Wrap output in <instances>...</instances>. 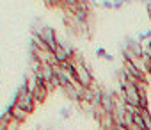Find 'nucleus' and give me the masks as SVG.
I'll return each instance as SVG.
<instances>
[{
    "mask_svg": "<svg viewBox=\"0 0 151 130\" xmlns=\"http://www.w3.org/2000/svg\"><path fill=\"white\" fill-rule=\"evenodd\" d=\"M135 39H137V41H140V43H142V41H146V39H147V38H146V34H144V32H140V34H139V36H137V38H135Z\"/></svg>",
    "mask_w": 151,
    "mask_h": 130,
    "instance_id": "obj_13",
    "label": "nucleus"
},
{
    "mask_svg": "<svg viewBox=\"0 0 151 130\" xmlns=\"http://www.w3.org/2000/svg\"><path fill=\"white\" fill-rule=\"evenodd\" d=\"M124 50H128L132 55H135V57H139V59H142V55H144V46H142V43L137 41V39H133V38H126V39H124Z\"/></svg>",
    "mask_w": 151,
    "mask_h": 130,
    "instance_id": "obj_3",
    "label": "nucleus"
},
{
    "mask_svg": "<svg viewBox=\"0 0 151 130\" xmlns=\"http://www.w3.org/2000/svg\"><path fill=\"white\" fill-rule=\"evenodd\" d=\"M32 95H34L36 103H43V102L46 100V96H48V91H46V87H45L43 84H37V87L32 91Z\"/></svg>",
    "mask_w": 151,
    "mask_h": 130,
    "instance_id": "obj_7",
    "label": "nucleus"
},
{
    "mask_svg": "<svg viewBox=\"0 0 151 130\" xmlns=\"http://www.w3.org/2000/svg\"><path fill=\"white\" fill-rule=\"evenodd\" d=\"M121 2H123V4H130V2H132V0H121Z\"/></svg>",
    "mask_w": 151,
    "mask_h": 130,
    "instance_id": "obj_17",
    "label": "nucleus"
},
{
    "mask_svg": "<svg viewBox=\"0 0 151 130\" xmlns=\"http://www.w3.org/2000/svg\"><path fill=\"white\" fill-rule=\"evenodd\" d=\"M98 125L101 126V130H116V121H114L112 114H109V112H105V114L100 118Z\"/></svg>",
    "mask_w": 151,
    "mask_h": 130,
    "instance_id": "obj_5",
    "label": "nucleus"
},
{
    "mask_svg": "<svg viewBox=\"0 0 151 130\" xmlns=\"http://www.w3.org/2000/svg\"><path fill=\"white\" fill-rule=\"evenodd\" d=\"M96 55L103 59V57L107 55V50H105V48H101V46H98V48H96Z\"/></svg>",
    "mask_w": 151,
    "mask_h": 130,
    "instance_id": "obj_12",
    "label": "nucleus"
},
{
    "mask_svg": "<svg viewBox=\"0 0 151 130\" xmlns=\"http://www.w3.org/2000/svg\"><path fill=\"white\" fill-rule=\"evenodd\" d=\"M53 55H55V59H57L59 64H62V62H66V61H71L69 53H68V52L64 50V46L59 45V43H57V46H55V50H53Z\"/></svg>",
    "mask_w": 151,
    "mask_h": 130,
    "instance_id": "obj_6",
    "label": "nucleus"
},
{
    "mask_svg": "<svg viewBox=\"0 0 151 130\" xmlns=\"http://www.w3.org/2000/svg\"><path fill=\"white\" fill-rule=\"evenodd\" d=\"M75 68H77V77H75V80L78 84H82L84 87H93L94 77H93V72H91V64L86 59H82L78 62H75Z\"/></svg>",
    "mask_w": 151,
    "mask_h": 130,
    "instance_id": "obj_1",
    "label": "nucleus"
},
{
    "mask_svg": "<svg viewBox=\"0 0 151 130\" xmlns=\"http://www.w3.org/2000/svg\"><path fill=\"white\" fill-rule=\"evenodd\" d=\"M59 114H60L62 119H69V118H71V109H69V107H62V109L59 110Z\"/></svg>",
    "mask_w": 151,
    "mask_h": 130,
    "instance_id": "obj_10",
    "label": "nucleus"
},
{
    "mask_svg": "<svg viewBox=\"0 0 151 130\" xmlns=\"http://www.w3.org/2000/svg\"><path fill=\"white\" fill-rule=\"evenodd\" d=\"M13 119H16V121H20L22 125L27 121V118H29V112L27 110H23L22 107H18V105H14V109H13Z\"/></svg>",
    "mask_w": 151,
    "mask_h": 130,
    "instance_id": "obj_8",
    "label": "nucleus"
},
{
    "mask_svg": "<svg viewBox=\"0 0 151 130\" xmlns=\"http://www.w3.org/2000/svg\"><path fill=\"white\" fill-rule=\"evenodd\" d=\"M39 39H41V41H45L52 52L55 50V46H57V41H59V39H57V32H55V29H53V27H48V25H45V30L41 32Z\"/></svg>",
    "mask_w": 151,
    "mask_h": 130,
    "instance_id": "obj_2",
    "label": "nucleus"
},
{
    "mask_svg": "<svg viewBox=\"0 0 151 130\" xmlns=\"http://www.w3.org/2000/svg\"><path fill=\"white\" fill-rule=\"evenodd\" d=\"M144 34H146V38H147V39H151V29H147Z\"/></svg>",
    "mask_w": 151,
    "mask_h": 130,
    "instance_id": "obj_16",
    "label": "nucleus"
},
{
    "mask_svg": "<svg viewBox=\"0 0 151 130\" xmlns=\"http://www.w3.org/2000/svg\"><path fill=\"white\" fill-rule=\"evenodd\" d=\"M103 59H105V61H110V62H112V61H114V55H112V53H109V52H107V55H105V57H103Z\"/></svg>",
    "mask_w": 151,
    "mask_h": 130,
    "instance_id": "obj_14",
    "label": "nucleus"
},
{
    "mask_svg": "<svg viewBox=\"0 0 151 130\" xmlns=\"http://www.w3.org/2000/svg\"><path fill=\"white\" fill-rule=\"evenodd\" d=\"M60 91L64 93V96H66L68 100H71V102H80V95H78V91H77V87H75L73 82L68 84V86H64Z\"/></svg>",
    "mask_w": 151,
    "mask_h": 130,
    "instance_id": "obj_4",
    "label": "nucleus"
},
{
    "mask_svg": "<svg viewBox=\"0 0 151 130\" xmlns=\"http://www.w3.org/2000/svg\"><path fill=\"white\" fill-rule=\"evenodd\" d=\"M100 6L105 7V9H114V2H112V0H101Z\"/></svg>",
    "mask_w": 151,
    "mask_h": 130,
    "instance_id": "obj_11",
    "label": "nucleus"
},
{
    "mask_svg": "<svg viewBox=\"0 0 151 130\" xmlns=\"http://www.w3.org/2000/svg\"><path fill=\"white\" fill-rule=\"evenodd\" d=\"M146 9H147V14H149V18H151V0L146 4Z\"/></svg>",
    "mask_w": 151,
    "mask_h": 130,
    "instance_id": "obj_15",
    "label": "nucleus"
},
{
    "mask_svg": "<svg viewBox=\"0 0 151 130\" xmlns=\"http://www.w3.org/2000/svg\"><path fill=\"white\" fill-rule=\"evenodd\" d=\"M20 126H22V123H20V121L11 119V121L6 125V130H20Z\"/></svg>",
    "mask_w": 151,
    "mask_h": 130,
    "instance_id": "obj_9",
    "label": "nucleus"
}]
</instances>
